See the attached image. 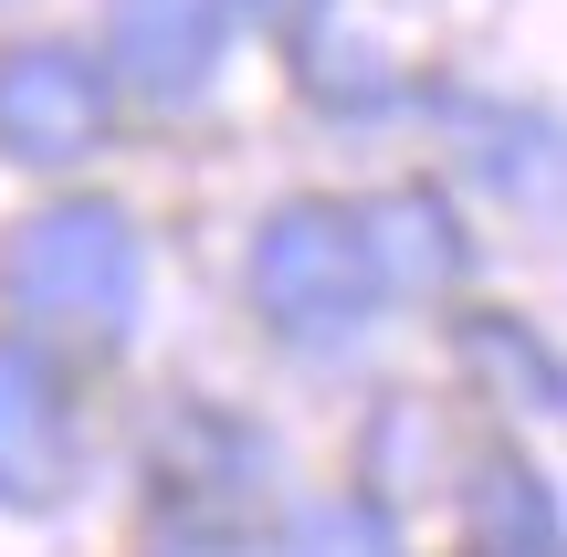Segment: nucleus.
<instances>
[{"mask_svg":"<svg viewBox=\"0 0 567 557\" xmlns=\"http://www.w3.org/2000/svg\"><path fill=\"white\" fill-rule=\"evenodd\" d=\"M0 306L53 358H116L147 316V231L116 200H42L0 243Z\"/></svg>","mask_w":567,"mask_h":557,"instance_id":"1","label":"nucleus"},{"mask_svg":"<svg viewBox=\"0 0 567 557\" xmlns=\"http://www.w3.org/2000/svg\"><path fill=\"white\" fill-rule=\"evenodd\" d=\"M243 285H252L264 337H284L295 358L358 348L379 327V306H389L379 264H368V231H358V200H274L252 221Z\"/></svg>","mask_w":567,"mask_h":557,"instance_id":"2","label":"nucleus"},{"mask_svg":"<svg viewBox=\"0 0 567 557\" xmlns=\"http://www.w3.org/2000/svg\"><path fill=\"white\" fill-rule=\"evenodd\" d=\"M147 505H158L168 537L243 547V526H264L274 505V442L221 400H179L147 432Z\"/></svg>","mask_w":567,"mask_h":557,"instance_id":"3","label":"nucleus"},{"mask_svg":"<svg viewBox=\"0 0 567 557\" xmlns=\"http://www.w3.org/2000/svg\"><path fill=\"white\" fill-rule=\"evenodd\" d=\"M84 484V400L74 358L0 327V516H42Z\"/></svg>","mask_w":567,"mask_h":557,"instance_id":"4","label":"nucleus"},{"mask_svg":"<svg viewBox=\"0 0 567 557\" xmlns=\"http://www.w3.org/2000/svg\"><path fill=\"white\" fill-rule=\"evenodd\" d=\"M116 137V84L84 42H0V158L84 168Z\"/></svg>","mask_w":567,"mask_h":557,"instance_id":"5","label":"nucleus"},{"mask_svg":"<svg viewBox=\"0 0 567 557\" xmlns=\"http://www.w3.org/2000/svg\"><path fill=\"white\" fill-rule=\"evenodd\" d=\"M231 53V0H105V84L137 105H200Z\"/></svg>","mask_w":567,"mask_h":557,"instance_id":"6","label":"nucleus"},{"mask_svg":"<svg viewBox=\"0 0 567 557\" xmlns=\"http://www.w3.org/2000/svg\"><path fill=\"white\" fill-rule=\"evenodd\" d=\"M358 231H368V264H379L389 295H452L463 264H473L452 200H431V189H379V200H358Z\"/></svg>","mask_w":567,"mask_h":557,"instance_id":"7","label":"nucleus"},{"mask_svg":"<svg viewBox=\"0 0 567 557\" xmlns=\"http://www.w3.org/2000/svg\"><path fill=\"white\" fill-rule=\"evenodd\" d=\"M463 557H567L547 474L494 453L484 474H473V495H463Z\"/></svg>","mask_w":567,"mask_h":557,"instance_id":"8","label":"nucleus"},{"mask_svg":"<svg viewBox=\"0 0 567 557\" xmlns=\"http://www.w3.org/2000/svg\"><path fill=\"white\" fill-rule=\"evenodd\" d=\"M463 358H473V369H494L505 411L526 400L536 421H557V358H547V337H536V327H515V316H473V327H463Z\"/></svg>","mask_w":567,"mask_h":557,"instance_id":"9","label":"nucleus"},{"mask_svg":"<svg viewBox=\"0 0 567 557\" xmlns=\"http://www.w3.org/2000/svg\"><path fill=\"white\" fill-rule=\"evenodd\" d=\"M284 557H400V537H389V516H379V505L337 495V505H305V516H295Z\"/></svg>","mask_w":567,"mask_h":557,"instance_id":"10","label":"nucleus"},{"mask_svg":"<svg viewBox=\"0 0 567 557\" xmlns=\"http://www.w3.org/2000/svg\"><path fill=\"white\" fill-rule=\"evenodd\" d=\"M326 11H337V0H231V21H264V32H284V42H305Z\"/></svg>","mask_w":567,"mask_h":557,"instance_id":"11","label":"nucleus"},{"mask_svg":"<svg viewBox=\"0 0 567 557\" xmlns=\"http://www.w3.org/2000/svg\"><path fill=\"white\" fill-rule=\"evenodd\" d=\"M158 557H231V547H200V537H168Z\"/></svg>","mask_w":567,"mask_h":557,"instance_id":"12","label":"nucleus"}]
</instances>
